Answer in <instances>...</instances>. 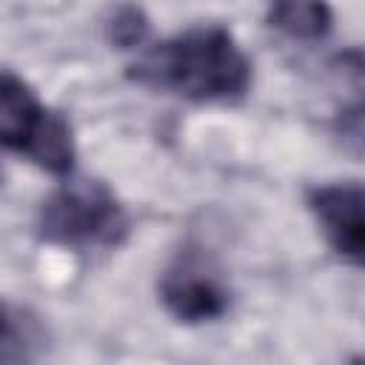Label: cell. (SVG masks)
I'll list each match as a JSON object with an SVG mask.
<instances>
[{"label": "cell", "mask_w": 365, "mask_h": 365, "mask_svg": "<svg viewBox=\"0 0 365 365\" xmlns=\"http://www.w3.org/2000/svg\"><path fill=\"white\" fill-rule=\"evenodd\" d=\"M128 80L188 103H237L251 88V60L222 26H194L137 54Z\"/></svg>", "instance_id": "1"}, {"label": "cell", "mask_w": 365, "mask_h": 365, "mask_svg": "<svg viewBox=\"0 0 365 365\" xmlns=\"http://www.w3.org/2000/svg\"><path fill=\"white\" fill-rule=\"evenodd\" d=\"M131 220L120 197L100 180H63L37 211V237L68 251H111L125 242Z\"/></svg>", "instance_id": "2"}, {"label": "cell", "mask_w": 365, "mask_h": 365, "mask_svg": "<svg viewBox=\"0 0 365 365\" xmlns=\"http://www.w3.org/2000/svg\"><path fill=\"white\" fill-rule=\"evenodd\" d=\"M0 148L54 177H71L77 160L68 120L9 68H0Z\"/></svg>", "instance_id": "3"}, {"label": "cell", "mask_w": 365, "mask_h": 365, "mask_svg": "<svg viewBox=\"0 0 365 365\" xmlns=\"http://www.w3.org/2000/svg\"><path fill=\"white\" fill-rule=\"evenodd\" d=\"M157 294L163 308L185 325H202L220 319L228 305L231 294L214 265L197 254V251H182L160 277Z\"/></svg>", "instance_id": "4"}, {"label": "cell", "mask_w": 365, "mask_h": 365, "mask_svg": "<svg viewBox=\"0 0 365 365\" xmlns=\"http://www.w3.org/2000/svg\"><path fill=\"white\" fill-rule=\"evenodd\" d=\"M362 185L356 180L348 182H325L308 191V208L328 242V248L351 262L362 265L365 259V217H362Z\"/></svg>", "instance_id": "5"}, {"label": "cell", "mask_w": 365, "mask_h": 365, "mask_svg": "<svg viewBox=\"0 0 365 365\" xmlns=\"http://www.w3.org/2000/svg\"><path fill=\"white\" fill-rule=\"evenodd\" d=\"M46 348L43 319L29 305L0 297V365H40Z\"/></svg>", "instance_id": "6"}, {"label": "cell", "mask_w": 365, "mask_h": 365, "mask_svg": "<svg viewBox=\"0 0 365 365\" xmlns=\"http://www.w3.org/2000/svg\"><path fill=\"white\" fill-rule=\"evenodd\" d=\"M268 26L291 40H322L334 26V11L325 3L285 0L268 9Z\"/></svg>", "instance_id": "7"}, {"label": "cell", "mask_w": 365, "mask_h": 365, "mask_svg": "<svg viewBox=\"0 0 365 365\" xmlns=\"http://www.w3.org/2000/svg\"><path fill=\"white\" fill-rule=\"evenodd\" d=\"M148 14L140 6H117L106 20V37L117 48H140L148 37Z\"/></svg>", "instance_id": "8"}, {"label": "cell", "mask_w": 365, "mask_h": 365, "mask_svg": "<svg viewBox=\"0 0 365 365\" xmlns=\"http://www.w3.org/2000/svg\"><path fill=\"white\" fill-rule=\"evenodd\" d=\"M0 182H3V171H0Z\"/></svg>", "instance_id": "9"}]
</instances>
